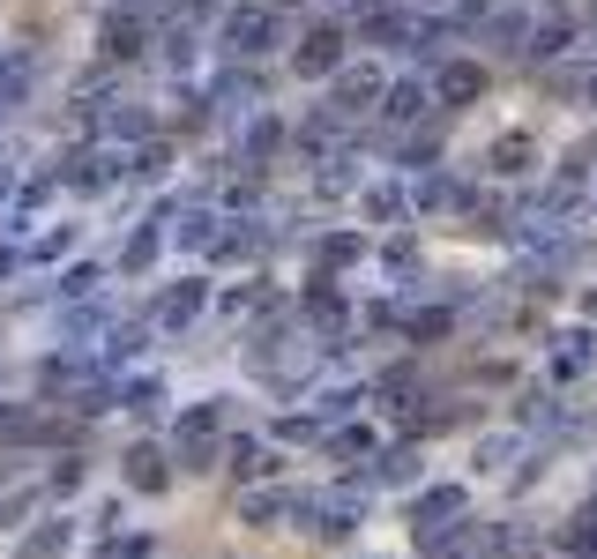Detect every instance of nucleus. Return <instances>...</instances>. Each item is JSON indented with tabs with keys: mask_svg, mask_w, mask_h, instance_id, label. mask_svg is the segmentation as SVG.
I'll return each instance as SVG.
<instances>
[{
	"mask_svg": "<svg viewBox=\"0 0 597 559\" xmlns=\"http://www.w3.org/2000/svg\"><path fill=\"white\" fill-rule=\"evenodd\" d=\"M224 425H232V403H224V395H209V403H187V411L173 418V455L187 462V470H217Z\"/></svg>",
	"mask_w": 597,
	"mask_h": 559,
	"instance_id": "obj_1",
	"label": "nucleus"
},
{
	"mask_svg": "<svg viewBox=\"0 0 597 559\" xmlns=\"http://www.w3.org/2000/svg\"><path fill=\"white\" fill-rule=\"evenodd\" d=\"M276 38H284V30H276L270 8H232V16H224V46L232 52H270Z\"/></svg>",
	"mask_w": 597,
	"mask_h": 559,
	"instance_id": "obj_2",
	"label": "nucleus"
},
{
	"mask_svg": "<svg viewBox=\"0 0 597 559\" xmlns=\"http://www.w3.org/2000/svg\"><path fill=\"white\" fill-rule=\"evenodd\" d=\"M292 508H298V492H284V486L239 492V522H247V530H284V522H292Z\"/></svg>",
	"mask_w": 597,
	"mask_h": 559,
	"instance_id": "obj_3",
	"label": "nucleus"
},
{
	"mask_svg": "<svg viewBox=\"0 0 597 559\" xmlns=\"http://www.w3.org/2000/svg\"><path fill=\"white\" fill-rule=\"evenodd\" d=\"M127 486H135V492H165V486H173V448L135 440V448H127Z\"/></svg>",
	"mask_w": 597,
	"mask_h": 559,
	"instance_id": "obj_4",
	"label": "nucleus"
},
{
	"mask_svg": "<svg viewBox=\"0 0 597 559\" xmlns=\"http://www.w3.org/2000/svg\"><path fill=\"white\" fill-rule=\"evenodd\" d=\"M202 306H209V284H202V276H187V284H173V292L157 298V328H173V336H179V328H195Z\"/></svg>",
	"mask_w": 597,
	"mask_h": 559,
	"instance_id": "obj_5",
	"label": "nucleus"
},
{
	"mask_svg": "<svg viewBox=\"0 0 597 559\" xmlns=\"http://www.w3.org/2000/svg\"><path fill=\"white\" fill-rule=\"evenodd\" d=\"M75 530H82V522H75V514H46V522H38V530H30L23 545H16V559H68Z\"/></svg>",
	"mask_w": 597,
	"mask_h": 559,
	"instance_id": "obj_6",
	"label": "nucleus"
},
{
	"mask_svg": "<svg viewBox=\"0 0 597 559\" xmlns=\"http://www.w3.org/2000/svg\"><path fill=\"white\" fill-rule=\"evenodd\" d=\"M433 522H463V486H425L411 500V530H433Z\"/></svg>",
	"mask_w": 597,
	"mask_h": 559,
	"instance_id": "obj_7",
	"label": "nucleus"
},
{
	"mask_svg": "<svg viewBox=\"0 0 597 559\" xmlns=\"http://www.w3.org/2000/svg\"><path fill=\"white\" fill-rule=\"evenodd\" d=\"M419 448H381V455H373V470L366 478H359V486H419Z\"/></svg>",
	"mask_w": 597,
	"mask_h": 559,
	"instance_id": "obj_8",
	"label": "nucleus"
},
{
	"mask_svg": "<svg viewBox=\"0 0 597 559\" xmlns=\"http://www.w3.org/2000/svg\"><path fill=\"white\" fill-rule=\"evenodd\" d=\"M411 537H419V559H471V522H433Z\"/></svg>",
	"mask_w": 597,
	"mask_h": 559,
	"instance_id": "obj_9",
	"label": "nucleus"
},
{
	"mask_svg": "<svg viewBox=\"0 0 597 559\" xmlns=\"http://www.w3.org/2000/svg\"><path fill=\"white\" fill-rule=\"evenodd\" d=\"M373 98H381V75H373V68L336 75V90H329V105H336V112H366Z\"/></svg>",
	"mask_w": 597,
	"mask_h": 559,
	"instance_id": "obj_10",
	"label": "nucleus"
},
{
	"mask_svg": "<svg viewBox=\"0 0 597 559\" xmlns=\"http://www.w3.org/2000/svg\"><path fill=\"white\" fill-rule=\"evenodd\" d=\"M232 478L239 486H262V478H276V455L262 440H232Z\"/></svg>",
	"mask_w": 597,
	"mask_h": 559,
	"instance_id": "obj_11",
	"label": "nucleus"
},
{
	"mask_svg": "<svg viewBox=\"0 0 597 559\" xmlns=\"http://www.w3.org/2000/svg\"><path fill=\"white\" fill-rule=\"evenodd\" d=\"M120 403L127 411H143V418H165V403H173V389H165V373H157V381H120Z\"/></svg>",
	"mask_w": 597,
	"mask_h": 559,
	"instance_id": "obj_12",
	"label": "nucleus"
},
{
	"mask_svg": "<svg viewBox=\"0 0 597 559\" xmlns=\"http://www.w3.org/2000/svg\"><path fill=\"white\" fill-rule=\"evenodd\" d=\"M68 179L75 187H112V179H120V157H112V149H82Z\"/></svg>",
	"mask_w": 597,
	"mask_h": 559,
	"instance_id": "obj_13",
	"label": "nucleus"
},
{
	"mask_svg": "<svg viewBox=\"0 0 597 559\" xmlns=\"http://www.w3.org/2000/svg\"><path fill=\"white\" fill-rule=\"evenodd\" d=\"M336 52H344V38H336V30H314V38L298 46V75H329L336 68Z\"/></svg>",
	"mask_w": 597,
	"mask_h": 559,
	"instance_id": "obj_14",
	"label": "nucleus"
},
{
	"mask_svg": "<svg viewBox=\"0 0 597 559\" xmlns=\"http://www.w3.org/2000/svg\"><path fill=\"white\" fill-rule=\"evenodd\" d=\"M38 440V411L30 403H0V448H30Z\"/></svg>",
	"mask_w": 597,
	"mask_h": 559,
	"instance_id": "obj_15",
	"label": "nucleus"
},
{
	"mask_svg": "<svg viewBox=\"0 0 597 559\" xmlns=\"http://www.w3.org/2000/svg\"><path fill=\"white\" fill-rule=\"evenodd\" d=\"M105 321H112V306H105V298H98V306H75V314H60V336H68V343H90Z\"/></svg>",
	"mask_w": 597,
	"mask_h": 559,
	"instance_id": "obj_16",
	"label": "nucleus"
},
{
	"mask_svg": "<svg viewBox=\"0 0 597 559\" xmlns=\"http://www.w3.org/2000/svg\"><path fill=\"white\" fill-rule=\"evenodd\" d=\"M38 508H46V492H38V486H16L8 500H0V530H23Z\"/></svg>",
	"mask_w": 597,
	"mask_h": 559,
	"instance_id": "obj_17",
	"label": "nucleus"
},
{
	"mask_svg": "<svg viewBox=\"0 0 597 559\" xmlns=\"http://www.w3.org/2000/svg\"><path fill=\"white\" fill-rule=\"evenodd\" d=\"M30 90V52H0V105H16Z\"/></svg>",
	"mask_w": 597,
	"mask_h": 559,
	"instance_id": "obj_18",
	"label": "nucleus"
},
{
	"mask_svg": "<svg viewBox=\"0 0 597 559\" xmlns=\"http://www.w3.org/2000/svg\"><path fill=\"white\" fill-rule=\"evenodd\" d=\"M448 328H456V314H448V306H425V314L403 321V336H411V343H433V336H448Z\"/></svg>",
	"mask_w": 597,
	"mask_h": 559,
	"instance_id": "obj_19",
	"label": "nucleus"
},
{
	"mask_svg": "<svg viewBox=\"0 0 597 559\" xmlns=\"http://www.w3.org/2000/svg\"><path fill=\"white\" fill-rule=\"evenodd\" d=\"M568 552H575V559H597V508L568 514Z\"/></svg>",
	"mask_w": 597,
	"mask_h": 559,
	"instance_id": "obj_20",
	"label": "nucleus"
},
{
	"mask_svg": "<svg viewBox=\"0 0 597 559\" xmlns=\"http://www.w3.org/2000/svg\"><path fill=\"white\" fill-rule=\"evenodd\" d=\"M516 455H522V440H516V433H493V440H478V470H508Z\"/></svg>",
	"mask_w": 597,
	"mask_h": 559,
	"instance_id": "obj_21",
	"label": "nucleus"
},
{
	"mask_svg": "<svg viewBox=\"0 0 597 559\" xmlns=\"http://www.w3.org/2000/svg\"><path fill=\"white\" fill-rule=\"evenodd\" d=\"M381 105H389V120H419V112H425L419 82H397V90H381Z\"/></svg>",
	"mask_w": 597,
	"mask_h": 559,
	"instance_id": "obj_22",
	"label": "nucleus"
},
{
	"mask_svg": "<svg viewBox=\"0 0 597 559\" xmlns=\"http://www.w3.org/2000/svg\"><path fill=\"white\" fill-rule=\"evenodd\" d=\"M322 448H329V455H366V448H373V433H366V425H329V440H322Z\"/></svg>",
	"mask_w": 597,
	"mask_h": 559,
	"instance_id": "obj_23",
	"label": "nucleus"
},
{
	"mask_svg": "<svg viewBox=\"0 0 597 559\" xmlns=\"http://www.w3.org/2000/svg\"><path fill=\"white\" fill-rule=\"evenodd\" d=\"M276 440H329V425H322L314 411H292L284 425H276Z\"/></svg>",
	"mask_w": 597,
	"mask_h": 559,
	"instance_id": "obj_24",
	"label": "nucleus"
},
{
	"mask_svg": "<svg viewBox=\"0 0 597 559\" xmlns=\"http://www.w3.org/2000/svg\"><path fill=\"white\" fill-rule=\"evenodd\" d=\"M127 268H149L157 262V224H149V232H135V239H127V254H120Z\"/></svg>",
	"mask_w": 597,
	"mask_h": 559,
	"instance_id": "obj_25",
	"label": "nucleus"
},
{
	"mask_svg": "<svg viewBox=\"0 0 597 559\" xmlns=\"http://www.w3.org/2000/svg\"><path fill=\"white\" fill-rule=\"evenodd\" d=\"M478 82H486L478 68H448V75H441V90H448V98H478Z\"/></svg>",
	"mask_w": 597,
	"mask_h": 559,
	"instance_id": "obj_26",
	"label": "nucleus"
},
{
	"mask_svg": "<svg viewBox=\"0 0 597 559\" xmlns=\"http://www.w3.org/2000/svg\"><path fill=\"white\" fill-rule=\"evenodd\" d=\"M98 284H105V276H98L90 262H82V268H68V284H60V298H90Z\"/></svg>",
	"mask_w": 597,
	"mask_h": 559,
	"instance_id": "obj_27",
	"label": "nucleus"
},
{
	"mask_svg": "<svg viewBox=\"0 0 597 559\" xmlns=\"http://www.w3.org/2000/svg\"><path fill=\"white\" fill-rule=\"evenodd\" d=\"M82 486V455H60V470H52V492H75Z\"/></svg>",
	"mask_w": 597,
	"mask_h": 559,
	"instance_id": "obj_28",
	"label": "nucleus"
},
{
	"mask_svg": "<svg viewBox=\"0 0 597 559\" xmlns=\"http://www.w3.org/2000/svg\"><path fill=\"white\" fill-rule=\"evenodd\" d=\"M583 98H590V105H597V68H590V75H583Z\"/></svg>",
	"mask_w": 597,
	"mask_h": 559,
	"instance_id": "obj_29",
	"label": "nucleus"
},
{
	"mask_svg": "<svg viewBox=\"0 0 597 559\" xmlns=\"http://www.w3.org/2000/svg\"><path fill=\"white\" fill-rule=\"evenodd\" d=\"M0 195H8V165H0Z\"/></svg>",
	"mask_w": 597,
	"mask_h": 559,
	"instance_id": "obj_30",
	"label": "nucleus"
}]
</instances>
